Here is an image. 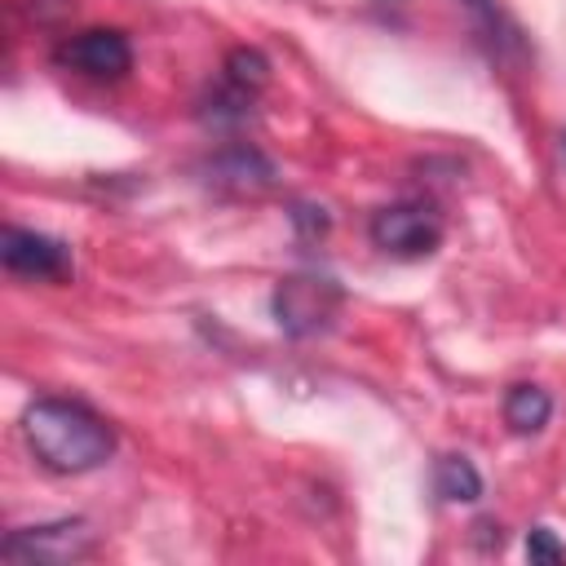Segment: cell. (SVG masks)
<instances>
[{"instance_id":"6da1fadb","label":"cell","mask_w":566,"mask_h":566,"mask_svg":"<svg viewBox=\"0 0 566 566\" xmlns=\"http://www.w3.org/2000/svg\"><path fill=\"white\" fill-rule=\"evenodd\" d=\"M22 438L53 473H88L115 451L111 424L71 398H35L22 416Z\"/></svg>"},{"instance_id":"7a4b0ae2","label":"cell","mask_w":566,"mask_h":566,"mask_svg":"<svg viewBox=\"0 0 566 566\" xmlns=\"http://www.w3.org/2000/svg\"><path fill=\"white\" fill-rule=\"evenodd\" d=\"M371 243L398 261H416L442 243V221L420 203H394L371 217Z\"/></svg>"},{"instance_id":"3957f363","label":"cell","mask_w":566,"mask_h":566,"mask_svg":"<svg viewBox=\"0 0 566 566\" xmlns=\"http://www.w3.org/2000/svg\"><path fill=\"white\" fill-rule=\"evenodd\" d=\"M53 57H57V66H71V71L93 75V80H119L133 66L128 40L119 31H111V27H88V31L66 35Z\"/></svg>"},{"instance_id":"277c9868","label":"cell","mask_w":566,"mask_h":566,"mask_svg":"<svg viewBox=\"0 0 566 566\" xmlns=\"http://www.w3.org/2000/svg\"><path fill=\"white\" fill-rule=\"evenodd\" d=\"M336 305H340V292L332 287V279H287L274 292L279 327H287L292 336H310V332L327 327Z\"/></svg>"},{"instance_id":"5b68a950","label":"cell","mask_w":566,"mask_h":566,"mask_svg":"<svg viewBox=\"0 0 566 566\" xmlns=\"http://www.w3.org/2000/svg\"><path fill=\"white\" fill-rule=\"evenodd\" d=\"M88 548V531L84 522H57V526H31V531H13L4 539V562L13 566H57L71 562Z\"/></svg>"},{"instance_id":"8992f818","label":"cell","mask_w":566,"mask_h":566,"mask_svg":"<svg viewBox=\"0 0 566 566\" xmlns=\"http://www.w3.org/2000/svg\"><path fill=\"white\" fill-rule=\"evenodd\" d=\"M0 256L22 279H49V283L71 279V248L57 243V239H49V234H40V230L9 226L4 230V243H0Z\"/></svg>"},{"instance_id":"52a82bcc","label":"cell","mask_w":566,"mask_h":566,"mask_svg":"<svg viewBox=\"0 0 566 566\" xmlns=\"http://www.w3.org/2000/svg\"><path fill=\"white\" fill-rule=\"evenodd\" d=\"M553 416V398L539 385H513L504 394V420L513 433H539Z\"/></svg>"},{"instance_id":"ba28073f","label":"cell","mask_w":566,"mask_h":566,"mask_svg":"<svg viewBox=\"0 0 566 566\" xmlns=\"http://www.w3.org/2000/svg\"><path fill=\"white\" fill-rule=\"evenodd\" d=\"M433 491L442 500H451V504H460V500L469 504V500L482 495V478H478L473 460H464V455H438L433 460Z\"/></svg>"},{"instance_id":"9c48e42d","label":"cell","mask_w":566,"mask_h":566,"mask_svg":"<svg viewBox=\"0 0 566 566\" xmlns=\"http://www.w3.org/2000/svg\"><path fill=\"white\" fill-rule=\"evenodd\" d=\"M526 557H531V562H562V557H566V548L553 539V531H548V526H535V531L526 535Z\"/></svg>"}]
</instances>
